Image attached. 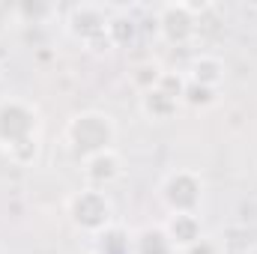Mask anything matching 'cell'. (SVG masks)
<instances>
[{
  "label": "cell",
  "instance_id": "cell-6",
  "mask_svg": "<svg viewBox=\"0 0 257 254\" xmlns=\"http://www.w3.org/2000/svg\"><path fill=\"white\" fill-rule=\"evenodd\" d=\"M108 21H111V12L105 6H96V3H81V6H72L66 12V30L69 36H75L81 45H87L90 39L108 33Z\"/></svg>",
  "mask_w": 257,
  "mask_h": 254
},
{
  "label": "cell",
  "instance_id": "cell-16",
  "mask_svg": "<svg viewBox=\"0 0 257 254\" xmlns=\"http://www.w3.org/2000/svg\"><path fill=\"white\" fill-rule=\"evenodd\" d=\"M87 51H93V54H111L117 45H114V39L108 36V33H102V36H96V39H90L87 45H84Z\"/></svg>",
  "mask_w": 257,
  "mask_h": 254
},
{
  "label": "cell",
  "instance_id": "cell-7",
  "mask_svg": "<svg viewBox=\"0 0 257 254\" xmlns=\"http://www.w3.org/2000/svg\"><path fill=\"white\" fill-rule=\"evenodd\" d=\"M81 174H84V180H87L90 189H102L105 191L108 186H114V183L123 180V174H126V162H123L120 150L111 147V150H102V153L84 159V162H81Z\"/></svg>",
  "mask_w": 257,
  "mask_h": 254
},
{
  "label": "cell",
  "instance_id": "cell-3",
  "mask_svg": "<svg viewBox=\"0 0 257 254\" xmlns=\"http://www.w3.org/2000/svg\"><path fill=\"white\" fill-rule=\"evenodd\" d=\"M66 215H69L72 227L87 236L108 233L117 221V209H114V200L108 197V191L90 189V186H84L81 191H72L66 197Z\"/></svg>",
  "mask_w": 257,
  "mask_h": 254
},
{
  "label": "cell",
  "instance_id": "cell-11",
  "mask_svg": "<svg viewBox=\"0 0 257 254\" xmlns=\"http://www.w3.org/2000/svg\"><path fill=\"white\" fill-rule=\"evenodd\" d=\"M128 248H132V254H177L174 245L168 242L162 224L159 227L156 224H147V227L135 230L132 239H128Z\"/></svg>",
  "mask_w": 257,
  "mask_h": 254
},
{
  "label": "cell",
  "instance_id": "cell-13",
  "mask_svg": "<svg viewBox=\"0 0 257 254\" xmlns=\"http://www.w3.org/2000/svg\"><path fill=\"white\" fill-rule=\"evenodd\" d=\"M218 102V90H209V87H200L186 81V90H183V105H189L194 111H206Z\"/></svg>",
  "mask_w": 257,
  "mask_h": 254
},
{
  "label": "cell",
  "instance_id": "cell-1",
  "mask_svg": "<svg viewBox=\"0 0 257 254\" xmlns=\"http://www.w3.org/2000/svg\"><path fill=\"white\" fill-rule=\"evenodd\" d=\"M39 132L42 117L36 105L24 99L0 102V147L15 165H33L39 159Z\"/></svg>",
  "mask_w": 257,
  "mask_h": 254
},
{
  "label": "cell",
  "instance_id": "cell-5",
  "mask_svg": "<svg viewBox=\"0 0 257 254\" xmlns=\"http://www.w3.org/2000/svg\"><path fill=\"white\" fill-rule=\"evenodd\" d=\"M156 24H159V36L168 45H192L197 36V9L192 3H165L156 12Z\"/></svg>",
  "mask_w": 257,
  "mask_h": 254
},
{
  "label": "cell",
  "instance_id": "cell-10",
  "mask_svg": "<svg viewBox=\"0 0 257 254\" xmlns=\"http://www.w3.org/2000/svg\"><path fill=\"white\" fill-rule=\"evenodd\" d=\"M186 78L192 84H200V87H209V90H218L227 78V63L218 57V54H197L192 57V63L186 69Z\"/></svg>",
  "mask_w": 257,
  "mask_h": 254
},
{
  "label": "cell",
  "instance_id": "cell-9",
  "mask_svg": "<svg viewBox=\"0 0 257 254\" xmlns=\"http://www.w3.org/2000/svg\"><path fill=\"white\" fill-rule=\"evenodd\" d=\"M180 105H183V102H180L177 96L165 93L162 87H153V90H147V93L138 96V111H141V117L150 120V123H171V120L177 117Z\"/></svg>",
  "mask_w": 257,
  "mask_h": 254
},
{
  "label": "cell",
  "instance_id": "cell-14",
  "mask_svg": "<svg viewBox=\"0 0 257 254\" xmlns=\"http://www.w3.org/2000/svg\"><path fill=\"white\" fill-rule=\"evenodd\" d=\"M108 36L114 39V45H128L135 39V21L128 18L126 12H114L111 21H108Z\"/></svg>",
  "mask_w": 257,
  "mask_h": 254
},
{
  "label": "cell",
  "instance_id": "cell-8",
  "mask_svg": "<svg viewBox=\"0 0 257 254\" xmlns=\"http://www.w3.org/2000/svg\"><path fill=\"white\" fill-rule=\"evenodd\" d=\"M162 230L174 245V251L183 254L203 236V218L200 212H168V218L162 221Z\"/></svg>",
  "mask_w": 257,
  "mask_h": 254
},
{
  "label": "cell",
  "instance_id": "cell-4",
  "mask_svg": "<svg viewBox=\"0 0 257 254\" xmlns=\"http://www.w3.org/2000/svg\"><path fill=\"white\" fill-rule=\"evenodd\" d=\"M206 183L192 168H174L159 183V200L168 212H200Z\"/></svg>",
  "mask_w": 257,
  "mask_h": 254
},
{
  "label": "cell",
  "instance_id": "cell-17",
  "mask_svg": "<svg viewBox=\"0 0 257 254\" xmlns=\"http://www.w3.org/2000/svg\"><path fill=\"white\" fill-rule=\"evenodd\" d=\"M245 254H257V245H251V248H248V251H245Z\"/></svg>",
  "mask_w": 257,
  "mask_h": 254
},
{
  "label": "cell",
  "instance_id": "cell-2",
  "mask_svg": "<svg viewBox=\"0 0 257 254\" xmlns=\"http://www.w3.org/2000/svg\"><path fill=\"white\" fill-rule=\"evenodd\" d=\"M114 141H117V123L105 111H81V114L69 117V123L63 129L66 150L78 162H84L102 150H111Z\"/></svg>",
  "mask_w": 257,
  "mask_h": 254
},
{
  "label": "cell",
  "instance_id": "cell-15",
  "mask_svg": "<svg viewBox=\"0 0 257 254\" xmlns=\"http://www.w3.org/2000/svg\"><path fill=\"white\" fill-rule=\"evenodd\" d=\"M183 254H224V245H221L215 236H206V233H203L192 248H186Z\"/></svg>",
  "mask_w": 257,
  "mask_h": 254
},
{
  "label": "cell",
  "instance_id": "cell-18",
  "mask_svg": "<svg viewBox=\"0 0 257 254\" xmlns=\"http://www.w3.org/2000/svg\"><path fill=\"white\" fill-rule=\"evenodd\" d=\"M0 72H3V66H0Z\"/></svg>",
  "mask_w": 257,
  "mask_h": 254
},
{
  "label": "cell",
  "instance_id": "cell-12",
  "mask_svg": "<svg viewBox=\"0 0 257 254\" xmlns=\"http://www.w3.org/2000/svg\"><path fill=\"white\" fill-rule=\"evenodd\" d=\"M162 75H165V69H162L159 60H138L135 66H128V72H126L128 84L138 90V96L147 93V90H153V87H159Z\"/></svg>",
  "mask_w": 257,
  "mask_h": 254
}]
</instances>
